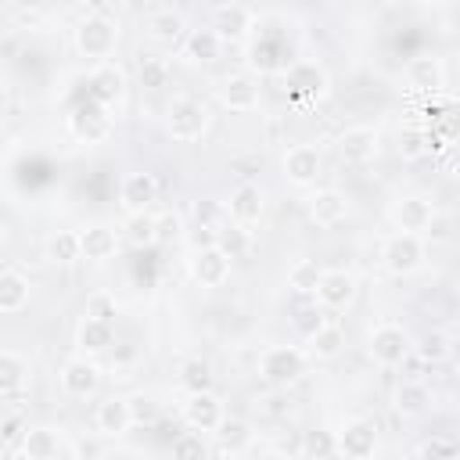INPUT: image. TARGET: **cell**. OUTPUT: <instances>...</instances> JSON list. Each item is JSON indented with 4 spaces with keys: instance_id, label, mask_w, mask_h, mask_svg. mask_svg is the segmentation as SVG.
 Here are the masks:
<instances>
[{
    "instance_id": "277c9868",
    "label": "cell",
    "mask_w": 460,
    "mask_h": 460,
    "mask_svg": "<svg viewBox=\"0 0 460 460\" xmlns=\"http://www.w3.org/2000/svg\"><path fill=\"white\" fill-rule=\"evenodd\" d=\"M381 262H385L388 273H395V277H410V273L424 262L420 234H406V230L392 234V237L381 244Z\"/></svg>"
},
{
    "instance_id": "7c38bea8",
    "label": "cell",
    "mask_w": 460,
    "mask_h": 460,
    "mask_svg": "<svg viewBox=\"0 0 460 460\" xmlns=\"http://www.w3.org/2000/svg\"><path fill=\"white\" fill-rule=\"evenodd\" d=\"M61 388H65L72 399H90V395L101 388V367H97L90 356H72V359L61 367Z\"/></svg>"
},
{
    "instance_id": "1f68e13d",
    "label": "cell",
    "mask_w": 460,
    "mask_h": 460,
    "mask_svg": "<svg viewBox=\"0 0 460 460\" xmlns=\"http://www.w3.org/2000/svg\"><path fill=\"white\" fill-rule=\"evenodd\" d=\"M29 377V363L14 352H0V395H14Z\"/></svg>"
},
{
    "instance_id": "603a6c76",
    "label": "cell",
    "mask_w": 460,
    "mask_h": 460,
    "mask_svg": "<svg viewBox=\"0 0 460 460\" xmlns=\"http://www.w3.org/2000/svg\"><path fill=\"white\" fill-rule=\"evenodd\" d=\"M392 219H395L399 230H406V234H420V230H428V226L435 223V208H431L428 198L410 194V198H399V201H395Z\"/></svg>"
},
{
    "instance_id": "3957f363",
    "label": "cell",
    "mask_w": 460,
    "mask_h": 460,
    "mask_svg": "<svg viewBox=\"0 0 460 460\" xmlns=\"http://www.w3.org/2000/svg\"><path fill=\"white\" fill-rule=\"evenodd\" d=\"M165 129H169L172 140H183V144L201 140V133L208 129V111H205V104L194 101V97H172V104H169V111H165Z\"/></svg>"
},
{
    "instance_id": "9a60e30c",
    "label": "cell",
    "mask_w": 460,
    "mask_h": 460,
    "mask_svg": "<svg viewBox=\"0 0 460 460\" xmlns=\"http://www.w3.org/2000/svg\"><path fill=\"white\" fill-rule=\"evenodd\" d=\"M313 295L323 309H349L356 302V277L345 270H323Z\"/></svg>"
},
{
    "instance_id": "ac0fdd59",
    "label": "cell",
    "mask_w": 460,
    "mask_h": 460,
    "mask_svg": "<svg viewBox=\"0 0 460 460\" xmlns=\"http://www.w3.org/2000/svg\"><path fill=\"white\" fill-rule=\"evenodd\" d=\"M406 83L413 90H428V93H438L446 86V65L442 58L435 54H417L406 61Z\"/></svg>"
},
{
    "instance_id": "ee69618b",
    "label": "cell",
    "mask_w": 460,
    "mask_h": 460,
    "mask_svg": "<svg viewBox=\"0 0 460 460\" xmlns=\"http://www.w3.org/2000/svg\"><path fill=\"white\" fill-rule=\"evenodd\" d=\"M208 453V446H205V435L201 431H183V435H176L172 438V456H205Z\"/></svg>"
},
{
    "instance_id": "60d3db41",
    "label": "cell",
    "mask_w": 460,
    "mask_h": 460,
    "mask_svg": "<svg viewBox=\"0 0 460 460\" xmlns=\"http://www.w3.org/2000/svg\"><path fill=\"white\" fill-rule=\"evenodd\" d=\"M212 435H219V438H223V449H230V453H237V449L248 446V438H252L244 420H226V417L219 420V428H216Z\"/></svg>"
},
{
    "instance_id": "d6986e66",
    "label": "cell",
    "mask_w": 460,
    "mask_h": 460,
    "mask_svg": "<svg viewBox=\"0 0 460 460\" xmlns=\"http://www.w3.org/2000/svg\"><path fill=\"white\" fill-rule=\"evenodd\" d=\"M219 101H223L230 111H255V108H259V83H255L248 72H234V75L223 79Z\"/></svg>"
},
{
    "instance_id": "f907efd6",
    "label": "cell",
    "mask_w": 460,
    "mask_h": 460,
    "mask_svg": "<svg viewBox=\"0 0 460 460\" xmlns=\"http://www.w3.org/2000/svg\"><path fill=\"white\" fill-rule=\"evenodd\" d=\"M4 241H7V234H4V226H0V248H4Z\"/></svg>"
},
{
    "instance_id": "5b68a950",
    "label": "cell",
    "mask_w": 460,
    "mask_h": 460,
    "mask_svg": "<svg viewBox=\"0 0 460 460\" xmlns=\"http://www.w3.org/2000/svg\"><path fill=\"white\" fill-rule=\"evenodd\" d=\"M334 449L349 460H367L377 453V424L370 417H349L338 435H334Z\"/></svg>"
},
{
    "instance_id": "4316f807",
    "label": "cell",
    "mask_w": 460,
    "mask_h": 460,
    "mask_svg": "<svg viewBox=\"0 0 460 460\" xmlns=\"http://www.w3.org/2000/svg\"><path fill=\"white\" fill-rule=\"evenodd\" d=\"M341 349H345V331L338 323H327V320L305 338V356L309 359H334Z\"/></svg>"
},
{
    "instance_id": "7bdbcfd3",
    "label": "cell",
    "mask_w": 460,
    "mask_h": 460,
    "mask_svg": "<svg viewBox=\"0 0 460 460\" xmlns=\"http://www.w3.org/2000/svg\"><path fill=\"white\" fill-rule=\"evenodd\" d=\"M395 151H399V158H406V162L420 158V155L428 151V133H424V129H402Z\"/></svg>"
},
{
    "instance_id": "e575fe53",
    "label": "cell",
    "mask_w": 460,
    "mask_h": 460,
    "mask_svg": "<svg viewBox=\"0 0 460 460\" xmlns=\"http://www.w3.org/2000/svg\"><path fill=\"white\" fill-rule=\"evenodd\" d=\"M47 259L68 266V262H79V230H58L50 241H47Z\"/></svg>"
},
{
    "instance_id": "d6a6232c",
    "label": "cell",
    "mask_w": 460,
    "mask_h": 460,
    "mask_svg": "<svg viewBox=\"0 0 460 460\" xmlns=\"http://www.w3.org/2000/svg\"><path fill=\"white\" fill-rule=\"evenodd\" d=\"M183 216L176 212V208H165V212H158L155 216V244H162V248H172V244H180L183 241Z\"/></svg>"
},
{
    "instance_id": "8992f818",
    "label": "cell",
    "mask_w": 460,
    "mask_h": 460,
    "mask_svg": "<svg viewBox=\"0 0 460 460\" xmlns=\"http://www.w3.org/2000/svg\"><path fill=\"white\" fill-rule=\"evenodd\" d=\"M111 115H108V108L104 104H97V101H86V104H79L72 115H68V129H72V137L75 140H83V144H101V140H108L111 137Z\"/></svg>"
},
{
    "instance_id": "836d02e7",
    "label": "cell",
    "mask_w": 460,
    "mask_h": 460,
    "mask_svg": "<svg viewBox=\"0 0 460 460\" xmlns=\"http://www.w3.org/2000/svg\"><path fill=\"white\" fill-rule=\"evenodd\" d=\"M122 234H126V241H129L133 248L155 244V216H151L147 208H140V212H129V216H126V226H122Z\"/></svg>"
},
{
    "instance_id": "e0dca14e",
    "label": "cell",
    "mask_w": 460,
    "mask_h": 460,
    "mask_svg": "<svg viewBox=\"0 0 460 460\" xmlns=\"http://www.w3.org/2000/svg\"><path fill=\"white\" fill-rule=\"evenodd\" d=\"M320 151L313 147V144H295V147H288V155H284V176L295 183V187H309V183H316V176H320Z\"/></svg>"
},
{
    "instance_id": "f6af8a7d",
    "label": "cell",
    "mask_w": 460,
    "mask_h": 460,
    "mask_svg": "<svg viewBox=\"0 0 460 460\" xmlns=\"http://www.w3.org/2000/svg\"><path fill=\"white\" fill-rule=\"evenodd\" d=\"M86 316H97V320H115V298L111 295H104V291H93L90 298H86Z\"/></svg>"
},
{
    "instance_id": "c3c4849f",
    "label": "cell",
    "mask_w": 460,
    "mask_h": 460,
    "mask_svg": "<svg viewBox=\"0 0 460 460\" xmlns=\"http://www.w3.org/2000/svg\"><path fill=\"white\" fill-rule=\"evenodd\" d=\"M198 223L201 226H216V205L212 201H198Z\"/></svg>"
},
{
    "instance_id": "f1b7e54d",
    "label": "cell",
    "mask_w": 460,
    "mask_h": 460,
    "mask_svg": "<svg viewBox=\"0 0 460 460\" xmlns=\"http://www.w3.org/2000/svg\"><path fill=\"white\" fill-rule=\"evenodd\" d=\"M219 50H223V40H219L212 29H194V32L187 36V43H183V58H187L190 65H208V61L219 58Z\"/></svg>"
},
{
    "instance_id": "30bf717a",
    "label": "cell",
    "mask_w": 460,
    "mask_h": 460,
    "mask_svg": "<svg viewBox=\"0 0 460 460\" xmlns=\"http://www.w3.org/2000/svg\"><path fill=\"white\" fill-rule=\"evenodd\" d=\"M223 420V402L212 395V388L205 392H187L183 399V424L190 431H201V435H212Z\"/></svg>"
},
{
    "instance_id": "74e56055",
    "label": "cell",
    "mask_w": 460,
    "mask_h": 460,
    "mask_svg": "<svg viewBox=\"0 0 460 460\" xmlns=\"http://www.w3.org/2000/svg\"><path fill=\"white\" fill-rule=\"evenodd\" d=\"M137 79H140L144 90H162V86H169V65H165V58H140Z\"/></svg>"
},
{
    "instance_id": "f35d334b",
    "label": "cell",
    "mask_w": 460,
    "mask_h": 460,
    "mask_svg": "<svg viewBox=\"0 0 460 460\" xmlns=\"http://www.w3.org/2000/svg\"><path fill=\"white\" fill-rule=\"evenodd\" d=\"M410 349H417V356L424 359V363H442L446 356H449V334L446 331H428L417 345H410Z\"/></svg>"
},
{
    "instance_id": "52a82bcc",
    "label": "cell",
    "mask_w": 460,
    "mask_h": 460,
    "mask_svg": "<svg viewBox=\"0 0 460 460\" xmlns=\"http://www.w3.org/2000/svg\"><path fill=\"white\" fill-rule=\"evenodd\" d=\"M410 345H413L410 334H406L402 327H395V323L374 327V331H370V341H367L374 363H381V367H399V363L410 356Z\"/></svg>"
},
{
    "instance_id": "ab89813d",
    "label": "cell",
    "mask_w": 460,
    "mask_h": 460,
    "mask_svg": "<svg viewBox=\"0 0 460 460\" xmlns=\"http://www.w3.org/2000/svg\"><path fill=\"white\" fill-rule=\"evenodd\" d=\"M216 248H223L230 259L244 255L248 252V234L241 223H230V226H216Z\"/></svg>"
},
{
    "instance_id": "d590c367",
    "label": "cell",
    "mask_w": 460,
    "mask_h": 460,
    "mask_svg": "<svg viewBox=\"0 0 460 460\" xmlns=\"http://www.w3.org/2000/svg\"><path fill=\"white\" fill-rule=\"evenodd\" d=\"M180 385H183L187 392H205V388H212V367H208L201 356L183 359V363H180Z\"/></svg>"
},
{
    "instance_id": "484cf974",
    "label": "cell",
    "mask_w": 460,
    "mask_h": 460,
    "mask_svg": "<svg viewBox=\"0 0 460 460\" xmlns=\"http://www.w3.org/2000/svg\"><path fill=\"white\" fill-rule=\"evenodd\" d=\"M22 453L29 460H54L65 453V442H61V431L58 428H29L22 435Z\"/></svg>"
},
{
    "instance_id": "b9f144b4",
    "label": "cell",
    "mask_w": 460,
    "mask_h": 460,
    "mask_svg": "<svg viewBox=\"0 0 460 460\" xmlns=\"http://www.w3.org/2000/svg\"><path fill=\"white\" fill-rule=\"evenodd\" d=\"M298 453L302 456H334V435L331 431H305L302 442H298Z\"/></svg>"
},
{
    "instance_id": "7402d4cb",
    "label": "cell",
    "mask_w": 460,
    "mask_h": 460,
    "mask_svg": "<svg viewBox=\"0 0 460 460\" xmlns=\"http://www.w3.org/2000/svg\"><path fill=\"white\" fill-rule=\"evenodd\" d=\"M309 219L316 223V226H338L345 216H349V198L341 194V190H313L309 194Z\"/></svg>"
},
{
    "instance_id": "4dcf8cb0",
    "label": "cell",
    "mask_w": 460,
    "mask_h": 460,
    "mask_svg": "<svg viewBox=\"0 0 460 460\" xmlns=\"http://www.w3.org/2000/svg\"><path fill=\"white\" fill-rule=\"evenodd\" d=\"M428 406H431L428 385H420V381H402V385H399V392H395V410H399L402 417H417V413H424Z\"/></svg>"
},
{
    "instance_id": "5bb4252c",
    "label": "cell",
    "mask_w": 460,
    "mask_h": 460,
    "mask_svg": "<svg viewBox=\"0 0 460 460\" xmlns=\"http://www.w3.org/2000/svg\"><path fill=\"white\" fill-rule=\"evenodd\" d=\"M122 93H126V72H122L115 61H97V68H93L90 79H86V97L108 108V104H115Z\"/></svg>"
},
{
    "instance_id": "9c48e42d",
    "label": "cell",
    "mask_w": 460,
    "mask_h": 460,
    "mask_svg": "<svg viewBox=\"0 0 460 460\" xmlns=\"http://www.w3.org/2000/svg\"><path fill=\"white\" fill-rule=\"evenodd\" d=\"M284 86H288V93L291 97H298V101H320L323 93H327V72L316 65V61H295L288 72H284Z\"/></svg>"
},
{
    "instance_id": "44dd1931",
    "label": "cell",
    "mask_w": 460,
    "mask_h": 460,
    "mask_svg": "<svg viewBox=\"0 0 460 460\" xmlns=\"http://www.w3.org/2000/svg\"><path fill=\"white\" fill-rule=\"evenodd\" d=\"M158 198V180L151 172H129L119 183V205L126 212H140Z\"/></svg>"
},
{
    "instance_id": "83f0119b",
    "label": "cell",
    "mask_w": 460,
    "mask_h": 460,
    "mask_svg": "<svg viewBox=\"0 0 460 460\" xmlns=\"http://www.w3.org/2000/svg\"><path fill=\"white\" fill-rule=\"evenodd\" d=\"M29 305V277L18 270L0 273V313H22Z\"/></svg>"
},
{
    "instance_id": "ba28073f",
    "label": "cell",
    "mask_w": 460,
    "mask_h": 460,
    "mask_svg": "<svg viewBox=\"0 0 460 460\" xmlns=\"http://www.w3.org/2000/svg\"><path fill=\"white\" fill-rule=\"evenodd\" d=\"M187 270H190V277H194L201 288H219V284H226V277H230V255H226L223 248H216V244H205V248H194V252H190Z\"/></svg>"
},
{
    "instance_id": "cb8c5ba5",
    "label": "cell",
    "mask_w": 460,
    "mask_h": 460,
    "mask_svg": "<svg viewBox=\"0 0 460 460\" xmlns=\"http://www.w3.org/2000/svg\"><path fill=\"white\" fill-rule=\"evenodd\" d=\"M262 208H266V201H262V190H259V187L241 183V187H234V190H230L226 212H230V219H234V223L252 226V223H259V219H262Z\"/></svg>"
},
{
    "instance_id": "8fae6325",
    "label": "cell",
    "mask_w": 460,
    "mask_h": 460,
    "mask_svg": "<svg viewBox=\"0 0 460 460\" xmlns=\"http://www.w3.org/2000/svg\"><path fill=\"white\" fill-rule=\"evenodd\" d=\"M377 151H381V133L374 126H349L338 137V155L349 165H367L377 158Z\"/></svg>"
},
{
    "instance_id": "4fadbf2b",
    "label": "cell",
    "mask_w": 460,
    "mask_h": 460,
    "mask_svg": "<svg viewBox=\"0 0 460 460\" xmlns=\"http://www.w3.org/2000/svg\"><path fill=\"white\" fill-rule=\"evenodd\" d=\"M223 43H241L252 32V11L237 0H226L212 11V25H208Z\"/></svg>"
},
{
    "instance_id": "ffe728a7",
    "label": "cell",
    "mask_w": 460,
    "mask_h": 460,
    "mask_svg": "<svg viewBox=\"0 0 460 460\" xmlns=\"http://www.w3.org/2000/svg\"><path fill=\"white\" fill-rule=\"evenodd\" d=\"M119 252V234L104 223H90L79 230V255L90 262H108Z\"/></svg>"
},
{
    "instance_id": "bcb514c9",
    "label": "cell",
    "mask_w": 460,
    "mask_h": 460,
    "mask_svg": "<svg viewBox=\"0 0 460 460\" xmlns=\"http://www.w3.org/2000/svg\"><path fill=\"white\" fill-rule=\"evenodd\" d=\"M320 323H323L320 305H298V313H295V327H298V334H305V338H309Z\"/></svg>"
},
{
    "instance_id": "681fc988",
    "label": "cell",
    "mask_w": 460,
    "mask_h": 460,
    "mask_svg": "<svg viewBox=\"0 0 460 460\" xmlns=\"http://www.w3.org/2000/svg\"><path fill=\"white\" fill-rule=\"evenodd\" d=\"M111 4H115V0H83V7H86L90 14H108Z\"/></svg>"
},
{
    "instance_id": "7a4b0ae2",
    "label": "cell",
    "mask_w": 460,
    "mask_h": 460,
    "mask_svg": "<svg viewBox=\"0 0 460 460\" xmlns=\"http://www.w3.org/2000/svg\"><path fill=\"white\" fill-rule=\"evenodd\" d=\"M115 43H119V25L108 14H86L79 22V29H75V47H79L83 58L108 61Z\"/></svg>"
},
{
    "instance_id": "d4e9b609",
    "label": "cell",
    "mask_w": 460,
    "mask_h": 460,
    "mask_svg": "<svg viewBox=\"0 0 460 460\" xmlns=\"http://www.w3.org/2000/svg\"><path fill=\"white\" fill-rule=\"evenodd\" d=\"M111 341H115V331H111L108 320H97V316H83V320H79V327H75V345H79L83 356H97V352L111 349Z\"/></svg>"
},
{
    "instance_id": "2e32d148",
    "label": "cell",
    "mask_w": 460,
    "mask_h": 460,
    "mask_svg": "<svg viewBox=\"0 0 460 460\" xmlns=\"http://www.w3.org/2000/svg\"><path fill=\"white\" fill-rule=\"evenodd\" d=\"M93 428L104 435V438H119L133 428V410H129V399H119V395H108L104 402H97L93 410Z\"/></svg>"
},
{
    "instance_id": "f546056e",
    "label": "cell",
    "mask_w": 460,
    "mask_h": 460,
    "mask_svg": "<svg viewBox=\"0 0 460 460\" xmlns=\"http://www.w3.org/2000/svg\"><path fill=\"white\" fill-rule=\"evenodd\" d=\"M183 18L176 14V11H158V14H151V22H147V36L155 40V43H162V47H172V43H180L183 40Z\"/></svg>"
},
{
    "instance_id": "7dc6e473",
    "label": "cell",
    "mask_w": 460,
    "mask_h": 460,
    "mask_svg": "<svg viewBox=\"0 0 460 460\" xmlns=\"http://www.w3.org/2000/svg\"><path fill=\"white\" fill-rule=\"evenodd\" d=\"M417 456H456V442H449V438H431V442H424L420 449H417Z\"/></svg>"
},
{
    "instance_id": "6da1fadb",
    "label": "cell",
    "mask_w": 460,
    "mask_h": 460,
    "mask_svg": "<svg viewBox=\"0 0 460 460\" xmlns=\"http://www.w3.org/2000/svg\"><path fill=\"white\" fill-rule=\"evenodd\" d=\"M305 367H309V356L298 345H270L259 356V374L270 385H295L305 374Z\"/></svg>"
},
{
    "instance_id": "8d00e7d4",
    "label": "cell",
    "mask_w": 460,
    "mask_h": 460,
    "mask_svg": "<svg viewBox=\"0 0 460 460\" xmlns=\"http://www.w3.org/2000/svg\"><path fill=\"white\" fill-rule=\"evenodd\" d=\"M320 277H323V270H320L313 259H298V262L288 270V284H291L298 295H313L316 284H320Z\"/></svg>"
}]
</instances>
